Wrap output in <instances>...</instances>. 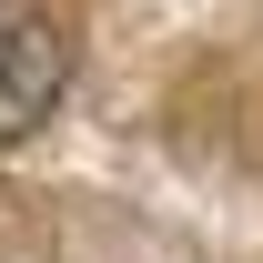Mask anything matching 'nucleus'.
Returning a JSON list of instances; mask_svg holds the SVG:
<instances>
[{"instance_id": "1", "label": "nucleus", "mask_w": 263, "mask_h": 263, "mask_svg": "<svg viewBox=\"0 0 263 263\" xmlns=\"http://www.w3.org/2000/svg\"><path fill=\"white\" fill-rule=\"evenodd\" d=\"M61 101V31L41 0H0V152L31 142Z\"/></svg>"}]
</instances>
